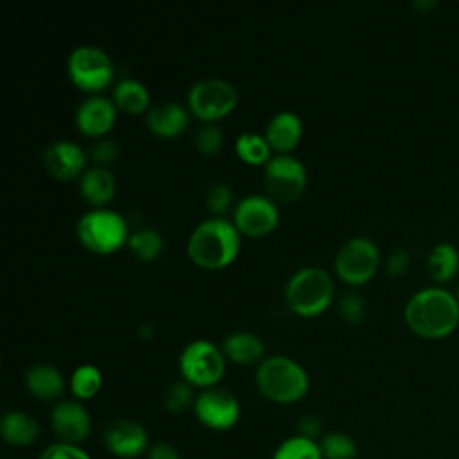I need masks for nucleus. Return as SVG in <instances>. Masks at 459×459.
<instances>
[{"label":"nucleus","mask_w":459,"mask_h":459,"mask_svg":"<svg viewBox=\"0 0 459 459\" xmlns=\"http://www.w3.org/2000/svg\"><path fill=\"white\" fill-rule=\"evenodd\" d=\"M323 459H355L357 443L344 432H330L321 437Z\"/></svg>","instance_id":"c85d7f7f"},{"label":"nucleus","mask_w":459,"mask_h":459,"mask_svg":"<svg viewBox=\"0 0 459 459\" xmlns=\"http://www.w3.org/2000/svg\"><path fill=\"white\" fill-rule=\"evenodd\" d=\"M224 143V136L222 131L215 126V124H204L194 136V145L195 151L204 156V158H212L217 156L222 149Z\"/></svg>","instance_id":"7c9ffc66"},{"label":"nucleus","mask_w":459,"mask_h":459,"mask_svg":"<svg viewBox=\"0 0 459 459\" xmlns=\"http://www.w3.org/2000/svg\"><path fill=\"white\" fill-rule=\"evenodd\" d=\"M86 152L81 145L70 140H57L45 147L41 163L45 172L57 181L81 179L86 172Z\"/></svg>","instance_id":"ddd939ff"},{"label":"nucleus","mask_w":459,"mask_h":459,"mask_svg":"<svg viewBox=\"0 0 459 459\" xmlns=\"http://www.w3.org/2000/svg\"><path fill=\"white\" fill-rule=\"evenodd\" d=\"M271 151L276 154H290L303 136V122L294 111H280L265 126L264 133Z\"/></svg>","instance_id":"f3484780"},{"label":"nucleus","mask_w":459,"mask_h":459,"mask_svg":"<svg viewBox=\"0 0 459 459\" xmlns=\"http://www.w3.org/2000/svg\"><path fill=\"white\" fill-rule=\"evenodd\" d=\"M403 319L416 335L441 339L452 333L459 323V301L443 287H425L407 299Z\"/></svg>","instance_id":"f257e3e1"},{"label":"nucleus","mask_w":459,"mask_h":459,"mask_svg":"<svg viewBox=\"0 0 459 459\" xmlns=\"http://www.w3.org/2000/svg\"><path fill=\"white\" fill-rule=\"evenodd\" d=\"M66 74L70 82L84 93L99 95L115 77L111 57L99 47H75L66 59Z\"/></svg>","instance_id":"0eeeda50"},{"label":"nucleus","mask_w":459,"mask_h":459,"mask_svg":"<svg viewBox=\"0 0 459 459\" xmlns=\"http://www.w3.org/2000/svg\"><path fill=\"white\" fill-rule=\"evenodd\" d=\"M337 312L348 325H359L366 317V301L357 292H346L337 301Z\"/></svg>","instance_id":"473e14b6"},{"label":"nucleus","mask_w":459,"mask_h":459,"mask_svg":"<svg viewBox=\"0 0 459 459\" xmlns=\"http://www.w3.org/2000/svg\"><path fill=\"white\" fill-rule=\"evenodd\" d=\"M147 459H181L176 446L170 443H156L147 450Z\"/></svg>","instance_id":"4c0bfd02"},{"label":"nucleus","mask_w":459,"mask_h":459,"mask_svg":"<svg viewBox=\"0 0 459 459\" xmlns=\"http://www.w3.org/2000/svg\"><path fill=\"white\" fill-rule=\"evenodd\" d=\"M455 298H457V301H459V287H457V290H455Z\"/></svg>","instance_id":"58836bf2"},{"label":"nucleus","mask_w":459,"mask_h":459,"mask_svg":"<svg viewBox=\"0 0 459 459\" xmlns=\"http://www.w3.org/2000/svg\"><path fill=\"white\" fill-rule=\"evenodd\" d=\"M307 169L292 154H274L264 170L265 195L276 204L296 203L307 188Z\"/></svg>","instance_id":"9d476101"},{"label":"nucleus","mask_w":459,"mask_h":459,"mask_svg":"<svg viewBox=\"0 0 459 459\" xmlns=\"http://www.w3.org/2000/svg\"><path fill=\"white\" fill-rule=\"evenodd\" d=\"M238 102V91L224 79L210 77L194 82L186 93L188 113L204 124L226 118Z\"/></svg>","instance_id":"6e6552de"},{"label":"nucleus","mask_w":459,"mask_h":459,"mask_svg":"<svg viewBox=\"0 0 459 459\" xmlns=\"http://www.w3.org/2000/svg\"><path fill=\"white\" fill-rule=\"evenodd\" d=\"M82 247L95 255H113L127 246L129 228L126 219L109 208H91L82 213L75 226Z\"/></svg>","instance_id":"39448f33"},{"label":"nucleus","mask_w":459,"mask_h":459,"mask_svg":"<svg viewBox=\"0 0 459 459\" xmlns=\"http://www.w3.org/2000/svg\"><path fill=\"white\" fill-rule=\"evenodd\" d=\"M39 423L23 411H7L0 421V434L13 446H27L38 441Z\"/></svg>","instance_id":"4be33fe9"},{"label":"nucleus","mask_w":459,"mask_h":459,"mask_svg":"<svg viewBox=\"0 0 459 459\" xmlns=\"http://www.w3.org/2000/svg\"><path fill=\"white\" fill-rule=\"evenodd\" d=\"M127 247L133 256L140 262H154L161 256L165 242L158 230L154 228H138L131 231Z\"/></svg>","instance_id":"a878e982"},{"label":"nucleus","mask_w":459,"mask_h":459,"mask_svg":"<svg viewBox=\"0 0 459 459\" xmlns=\"http://www.w3.org/2000/svg\"><path fill=\"white\" fill-rule=\"evenodd\" d=\"M242 235L231 221L210 217L199 222L186 242L190 262L204 271H219L231 265L240 253Z\"/></svg>","instance_id":"f03ea898"},{"label":"nucleus","mask_w":459,"mask_h":459,"mask_svg":"<svg viewBox=\"0 0 459 459\" xmlns=\"http://www.w3.org/2000/svg\"><path fill=\"white\" fill-rule=\"evenodd\" d=\"M235 154L242 163L249 167H260V165L265 167L273 158V151L265 136L258 133L238 134L235 140Z\"/></svg>","instance_id":"393cba45"},{"label":"nucleus","mask_w":459,"mask_h":459,"mask_svg":"<svg viewBox=\"0 0 459 459\" xmlns=\"http://www.w3.org/2000/svg\"><path fill=\"white\" fill-rule=\"evenodd\" d=\"M50 427L57 441L79 446L90 436L91 420L79 400H61L50 411Z\"/></svg>","instance_id":"4468645a"},{"label":"nucleus","mask_w":459,"mask_h":459,"mask_svg":"<svg viewBox=\"0 0 459 459\" xmlns=\"http://www.w3.org/2000/svg\"><path fill=\"white\" fill-rule=\"evenodd\" d=\"M427 271L436 283L450 281L459 271V251L450 242L436 244L427 256Z\"/></svg>","instance_id":"b1692460"},{"label":"nucleus","mask_w":459,"mask_h":459,"mask_svg":"<svg viewBox=\"0 0 459 459\" xmlns=\"http://www.w3.org/2000/svg\"><path fill=\"white\" fill-rule=\"evenodd\" d=\"M298 429H299V436L316 439V436L321 432V421H319V418L314 416V414H305V416L299 420Z\"/></svg>","instance_id":"e433bc0d"},{"label":"nucleus","mask_w":459,"mask_h":459,"mask_svg":"<svg viewBox=\"0 0 459 459\" xmlns=\"http://www.w3.org/2000/svg\"><path fill=\"white\" fill-rule=\"evenodd\" d=\"M192 409L197 421L212 430H228L240 418V403L237 396L217 385L201 389Z\"/></svg>","instance_id":"f8f14e48"},{"label":"nucleus","mask_w":459,"mask_h":459,"mask_svg":"<svg viewBox=\"0 0 459 459\" xmlns=\"http://www.w3.org/2000/svg\"><path fill=\"white\" fill-rule=\"evenodd\" d=\"M118 154H120V149H118L117 142L108 140V138L95 140L93 145L90 147V158L95 167L108 169L111 163H115L118 160Z\"/></svg>","instance_id":"72a5a7b5"},{"label":"nucleus","mask_w":459,"mask_h":459,"mask_svg":"<svg viewBox=\"0 0 459 459\" xmlns=\"http://www.w3.org/2000/svg\"><path fill=\"white\" fill-rule=\"evenodd\" d=\"M283 296L292 314L312 319L321 316L333 301V280L326 269L307 265L292 273Z\"/></svg>","instance_id":"20e7f679"},{"label":"nucleus","mask_w":459,"mask_h":459,"mask_svg":"<svg viewBox=\"0 0 459 459\" xmlns=\"http://www.w3.org/2000/svg\"><path fill=\"white\" fill-rule=\"evenodd\" d=\"M226 360L238 366L260 364L265 359V344L262 337L253 332L238 330L231 332L224 337L221 346Z\"/></svg>","instance_id":"6ab92c4d"},{"label":"nucleus","mask_w":459,"mask_h":459,"mask_svg":"<svg viewBox=\"0 0 459 459\" xmlns=\"http://www.w3.org/2000/svg\"><path fill=\"white\" fill-rule=\"evenodd\" d=\"M411 265V255L405 249H394L385 262V271L389 276H403Z\"/></svg>","instance_id":"c9c22d12"},{"label":"nucleus","mask_w":459,"mask_h":459,"mask_svg":"<svg viewBox=\"0 0 459 459\" xmlns=\"http://www.w3.org/2000/svg\"><path fill=\"white\" fill-rule=\"evenodd\" d=\"M188 115L178 102H161L147 111V129L158 138H178L188 127Z\"/></svg>","instance_id":"a211bd4d"},{"label":"nucleus","mask_w":459,"mask_h":459,"mask_svg":"<svg viewBox=\"0 0 459 459\" xmlns=\"http://www.w3.org/2000/svg\"><path fill=\"white\" fill-rule=\"evenodd\" d=\"M79 192L93 208H106L117 194V181L109 169L90 167L79 179Z\"/></svg>","instance_id":"aec40b11"},{"label":"nucleus","mask_w":459,"mask_h":459,"mask_svg":"<svg viewBox=\"0 0 459 459\" xmlns=\"http://www.w3.org/2000/svg\"><path fill=\"white\" fill-rule=\"evenodd\" d=\"M104 445L117 457L134 459L147 450V430L134 420L120 418L106 427Z\"/></svg>","instance_id":"dca6fc26"},{"label":"nucleus","mask_w":459,"mask_h":459,"mask_svg":"<svg viewBox=\"0 0 459 459\" xmlns=\"http://www.w3.org/2000/svg\"><path fill=\"white\" fill-rule=\"evenodd\" d=\"M38 459H91L81 446L68 443H52L48 445Z\"/></svg>","instance_id":"f704fd0d"},{"label":"nucleus","mask_w":459,"mask_h":459,"mask_svg":"<svg viewBox=\"0 0 459 459\" xmlns=\"http://www.w3.org/2000/svg\"><path fill=\"white\" fill-rule=\"evenodd\" d=\"M113 104L117 106L118 111L126 115H142L147 113L151 108V95L149 90L143 82L136 79H122L115 84L113 95H111Z\"/></svg>","instance_id":"5701e85b"},{"label":"nucleus","mask_w":459,"mask_h":459,"mask_svg":"<svg viewBox=\"0 0 459 459\" xmlns=\"http://www.w3.org/2000/svg\"><path fill=\"white\" fill-rule=\"evenodd\" d=\"M194 402H195V394L192 391V385L185 380L172 382L170 385H167L163 393V405L172 414H179L185 409L194 407Z\"/></svg>","instance_id":"c756f323"},{"label":"nucleus","mask_w":459,"mask_h":459,"mask_svg":"<svg viewBox=\"0 0 459 459\" xmlns=\"http://www.w3.org/2000/svg\"><path fill=\"white\" fill-rule=\"evenodd\" d=\"M181 380L192 387H215L226 371V357L219 346L206 339H195L188 342L179 353Z\"/></svg>","instance_id":"423d86ee"},{"label":"nucleus","mask_w":459,"mask_h":459,"mask_svg":"<svg viewBox=\"0 0 459 459\" xmlns=\"http://www.w3.org/2000/svg\"><path fill=\"white\" fill-rule=\"evenodd\" d=\"M27 391L43 402H56L65 391L61 371L50 364H36L25 371Z\"/></svg>","instance_id":"412c9836"},{"label":"nucleus","mask_w":459,"mask_h":459,"mask_svg":"<svg viewBox=\"0 0 459 459\" xmlns=\"http://www.w3.org/2000/svg\"><path fill=\"white\" fill-rule=\"evenodd\" d=\"M273 459H323V454L319 441L296 434L280 443L273 454Z\"/></svg>","instance_id":"cd10ccee"},{"label":"nucleus","mask_w":459,"mask_h":459,"mask_svg":"<svg viewBox=\"0 0 459 459\" xmlns=\"http://www.w3.org/2000/svg\"><path fill=\"white\" fill-rule=\"evenodd\" d=\"M231 222L244 237H267L278 228L280 210L278 204L267 195H246L235 204Z\"/></svg>","instance_id":"9b49d317"},{"label":"nucleus","mask_w":459,"mask_h":459,"mask_svg":"<svg viewBox=\"0 0 459 459\" xmlns=\"http://www.w3.org/2000/svg\"><path fill=\"white\" fill-rule=\"evenodd\" d=\"M380 249L368 237H353L346 240L333 260L335 274L348 285H364L378 271Z\"/></svg>","instance_id":"1a4fd4ad"},{"label":"nucleus","mask_w":459,"mask_h":459,"mask_svg":"<svg viewBox=\"0 0 459 459\" xmlns=\"http://www.w3.org/2000/svg\"><path fill=\"white\" fill-rule=\"evenodd\" d=\"M102 387V373L93 364H81L70 377V391L75 400H90Z\"/></svg>","instance_id":"bb28decb"},{"label":"nucleus","mask_w":459,"mask_h":459,"mask_svg":"<svg viewBox=\"0 0 459 459\" xmlns=\"http://www.w3.org/2000/svg\"><path fill=\"white\" fill-rule=\"evenodd\" d=\"M255 382L262 396L274 403H294L310 385L305 368L285 355L265 357L256 368Z\"/></svg>","instance_id":"7ed1b4c3"},{"label":"nucleus","mask_w":459,"mask_h":459,"mask_svg":"<svg viewBox=\"0 0 459 459\" xmlns=\"http://www.w3.org/2000/svg\"><path fill=\"white\" fill-rule=\"evenodd\" d=\"M117 106L102 95H90L75 111V127L82 136L100 140L111 133L117 122Z\"/></svg>","instance_id":"2eb2a0df"},{"label":"nucleus","mask_w":459,"mask_h":459,"mask_svg":"<svg viewBox=\"0 0 459 459\" xmlns=\"http://www.w3.org/2000/svg\"><path fill=\"white\" fill-rule=\"evenodd\" d=\"M204 203H206L208 212L213 217H224L233 204V192H231L230 185L221 183V181L212 183L206 190Z\"/></svg>","instance_id":"2f4dec72"}]
</instances>
